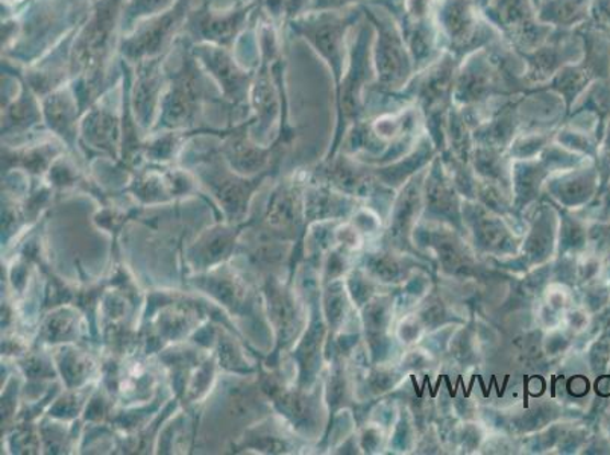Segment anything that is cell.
Returning a JSON list of instances; mask_svg holds the SVG:
<instances>
[{"instance_id": "obj_8", "label": "cell", "mask_w": 610, "mask_h": 455, "mask_svg": "<svg viewBox=\"0 0 610 455\" xmlns=\"http://www.w3.org/2000/svg\"><path fill=\"white\" fill-rule=\"evenodd\" d=\"M65 2L69 3L70 7H82L87 0H65Z\"/></svg>"}, {"instance_id": "obj_2", "label": "cell", "mask_w": 610, "mask_h": 455, "mask_svg": "<svg viewBox=\"0 0 610 455\" xmlns=\"http://www.w3.org/2000/svg\"><path fill=\"white\" fill-rule=\"evenodd\" d=\"M193 0H178L165 13L138 22L129 34L122 38L121 54L125 61L138 65L145 59L161 57L172 49L178 31L185 26L192 13Z\"/></svg>"}, {"instance_id": "obj_10", "label": "cell", "mask_w": 610, "mask_h": 455, "mask_svg": "<svg viewBox=\"0 0 610 455\" xmlns=\"http://www.w3.org/2000/svg\"><path fill=\"white\" fill-rule=\"evenodd\" d=\"M245 2H248V0H237V3H239V5H245Z\"/></svg>"}, {"instance_id": "obj_1", "label": "cell", "mask_w": 610, "mask_h": 455, "mask_svg": "<svg viewBox=\"0 0 610 455\" xmlns=\"http://www.w3.org/2000/svg\"><path fill=\"white\" fill-rule=\"evenodd\" d=\"M125 0H98L87 22L78 27L70 55V77L86 86L87 101L104 86L105 70L113 54Z\"/></svg>"}, {"instance_id": "obj_5", "label": "cell", "mask_w": 610, "mask_h": 455, "mask_svg": "<svg viewBox=\"0 0 610 455\" xmlns=\"http://www.w3.org/2000/svg\"><path fill=\"white\" fill-rule=\"evenodd\" d=\"M192 50L208 70L210 77L215 79L216 84L224 90L225 98L236 104L248 98L253 75L247 72V69L231 57L227 47L212 45V43H197Z\"/></svg>"}, {"instance_id": "obj_4", "label": "cell", "mask_w": 610, "mask_h": 455, "mask_svg": "<svg viewBox=\"0 0 610 455\" xmlns=\"http://www.w3.org/2000/svg\"><path fill=\"white\" fill-rule=\"evenodd\" d=\"M259 7V0L248 5L236 7L233 10L219 11L205 2L200 10H192L184 30L190 39L197 43H212V45L229 47L234 39L239 37L241 31L248 25V18Z\"/></svg>"}, {"instance_id": "obj_6", "label": "cell", "mask_w": 610, "mask_h": 455, "mask_svg": "<svg viewBox=\"0 0 610 455\" xmlns=\"http://www.w3.org/2000/svg\"><path fill=\"white\" fill-rule=\"evenodd\" d=\"M166 55L145 59L136 65V81H134V109L140 114H148L156 109L161 96L162 87L168 82V75L162 72Z\"/></svg>"}, {"instance_id": "obj_3", "label": "cell", "mask_w": 610, "mask_h": 455, "mask_svg": "<svg viewBox=\"0 0 610 455\" xmlns=\"http://www.w3.org/2000/svg\"><path fill=\"white\" fill-rule=\"evenodd\" d=\"M184 43V54L177 72L168 75L169 91L162 99L165 104V113L172 124H181L193 117V114L200 110L201 102L204 101L205 94L208 93L210 82L207 75L202 72L197 58L193 55L185 43L188 37H182Z\"/></svg>"}, {"instance_id": "obj_7", "label": "cell", "mask_w": 610, "mask_h": 455, "mask_svg": "<svg viewBox=\"0 0 610 455\" xmlns=\"http://www.w3.org/2000/svg\"><path fill=\"white\" fill-rule=\"evenodd\" d=\"M177 2L178 0H125L124 14H122L124 33L129 34L138 22L165 13Z\"/></svg>"}, {"instance_id": "obj_9", "label": "cell", "mask_w": 610, "mask_h": 455, "mask_svg": "<svg viewBox=\"0 0 610 455\" xmlns=\"http://www.w3.org/2000/svg\"><path fill=\"white\" fill-rule=\"evenodd\" d=\"M5 2H8V3H18V2H22V0H5Z\"/></svg>"}]
</instances>
